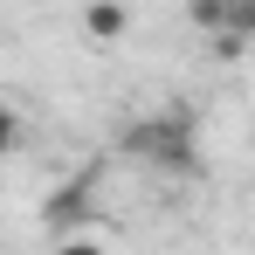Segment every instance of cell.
<instances>
[{"mask_svg":"<svg viewBox=\"0 0 255 255\" xmlns=\"http://www.w3.org/2000/svg\"><path fill=\"white\" fill-rule=\"evenodd\" d=\"M125 152L145 159V166H166V172H193V125L172 111V118H145V125L125 131Z\"/></svg>","mask_w":255,"mask_h":255,"instance_id":"cell-1","label":"cell"},{"mask_svg":"<svg viewBox=\"0 0 255 255\" xmlns=\"http://www.w3.org/2000/svg\"><path fill=\"white\" fill-rule=\"evenodd\" d=\"M83 35H90V48H118L131 35L125 0H90V7H83Z\"/></svg>","mask_w":255,"mask_h":255,"instance_id":"cell-3","label":"cell"},{"mask_svg":"<svg viewBox=\"0 0 255 255\" xmlns=\"http://www.w3.org/2000/svg\"><path fill=\"white\" fill-rule=\"evenodd\" d=\"M186 14H193L200 35H242V42H255V0H186Z\"/></svg>","mask_w":255,"mask_h":255,"instance_id":"cell-2","label":"cell"}]
</instances>
